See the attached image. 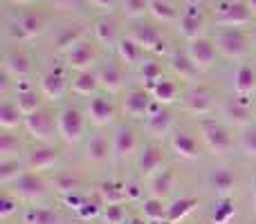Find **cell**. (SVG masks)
I'll return each mask as SVG.
<instances>
[{
    "instance_id": "6da1fadb",
    "label": "cell",
    "mask_w": 256,
    "mask_h": 224,
    "mask_svg": "<svg viewBox=\"0 0 256 224\" xmlns=\"http://www.w3.org/2000/svg\"><path fill=\"white\" fill-rule=\"evenodd\" d=\"M214 18L220 27H232V29H240V27L252 22V11L248 9L245 0H220L214 9Z\"/></svg>"
},
{
    "instance_id": "7a4b0ae2",
    "label": "cell",
    "mask_w": 256,
    "mask_h": 224,
    "mask_svg": "<svg viewBox=\"0 0 256 224\" xmlns=\"http://www.w3.org/2000/svg\"><path fill=\"white\" fill-rule=\"evenodd\" d=\"M200 139L212 155H225L232 150V137L216 119H202L198 123Z\"/></svg>"
},
{
    "instance_id": "3957f363",
    "label": "cell",
    "mask_w": 256,
    "mask_h": 224,
    "mask_svg": "<svg viewBox=\"0 0 256 224\" xmlns=\"http://www.w3.org/2000/svg\"><path fill=\"white\" fill-rule=\"evenodd\" d=\"M56 135L66 144H79L86 135V117L76 108H66L56 117Z\"/></svg>"
},
{
    "instance_id": "277c9868",
    "label": "cell",
    "mask_w": 256,
    "mask_h": 224,
    "mask_svg": "<svg viewBox=\"0 0 256 224\" xmlns=\"http://www.w3.org/2000/svg\"><path fill=\"white\" fill-rule=\"evenodd\" d=\"M216 47L218 52H222L227 58H245L250 54V38L243 29H225L218 31L216 36Z\"/></svg>"
},
{
    "instance_id": "5b68a950",
    "label": "cell",
    "mask_w": 256,
    "mask_h": 224,
    "mask_svg": "<svg viewBox=\"0 0 256 224\" xmlns=\"http://www.w3.org/2000/svg\"><path fill=\"white\" fill-rule=\"evenodd\" d=\"M45 191H48L45 180L38 175V173H32V171H25L12 184V195H16L18 200H27V202L40 200L45 195Z\"/></svg>"
},
{
    "instance_id": "8992f818",
    "label": "cell",
    "mask_w": 256,
    "mask_h": 224,
    "mask_svg": "<svg viewBox=\"0 0 256 224\" xmlns=\"http://www.w3.org/2000/svg\"><path fill=\"white\" fill-rule=\"evenodd\" d=\"M43 29H45V22L40 16H36V13H22V16H18L16 20L12 22L9 34H12V38L18 40V43H30V40L38 38V36L43 34Z\"/></svg>"
},
{
    "instance_id": "52a82bcc",
    "label": "cell",
    "mask_w": 256,
    "mask_h": 224,
    "mask_svg": "<svg viewBox=\"0 0 256 224\" xmlns=\"http://www.w3.org/2000/svg\"><path fill=\"white\" fill-rule=\"evenodd\" d=\"M186 54L194 61V65L198 67V72H207L209 67H214L218 56V47L214 40L209 38H196L186 45Z\"/></svg>"
},
{
    "instance_id": "ba28073f",
    "label": "cell",
    "mask_w": 256,
    "mask_h": 224,
    "mask_svg": "<svg viewBox=\"0 0 256 224\" xmlns=\"http://www.w3.org/2000/svg\"><path fill=\"white\" fill-rule=\"evenodd\" d=\"M124 112L128 114L130 119H146L150 112H153V108L158 106V103L153 101V97H150V92L148 90H142V88H137V90H130V92H126V97H124Z\"/></svg>"
},
{
    "instance_id": "9c48e42d",
    "label": "cell",
    "mask_w": 256,
    "mask_h": 224,
    "mask_svg": "<svg viewBox=\"0 0 256 224\" xmlns=\"http://www.w3.org/2000/svg\"><path fill=\"white\" fill-rule=\"evenodd\" d=\"M38 88H40V94L48 97L50 101H61L66 90H68L66 70H63V67H52V70H48L43 76H40Z\"/></svg>"
},
{
    "instance_id": "30bf717a",
    "label": "cell",
    "mask_w": 256,
    "mask_h": 224,
    "mask_svg": "<svg viewBox=\"0 0 256 224\" xmlns=\"http://www.w3.org/2000/svg\"><path fill=\"white\" fill-rule=\"evenodd\" d=\"M22 126H25V130L30 132L34 139L43 141V144L52 141L54 130H56V126H54V121H52V117H50L48 110H38V112L27 114L25 121H22Z\"/></svg>"
},
{
    "instance_id": "8fae6325",
    "label": "cell",
    "mask_w": 256,
    "mask_h": 224,
    "mask_svg": "<svg viewBox=\"0 0 256 224\" xmlns=\"http://www.w3.org/2000/svg\"><path fill=\"white\" fill-rule=\"evenodd\" d=\"M144 128H146V132H148L153 139H164V137H168L171 135V130H173V114L171 110H168L166 106H155L153 108V112L146 117V121H144Z\"/></svg>"
},
{
    "instance_id": "7c38bea8",
    "label": "cell",
    "mask_w": 256,
    "mask_h": 224,
    "mask_svg": "<svg viewBox=\"0 0 256 224\" xmlns=\"http://www.w3.org/2000/svg\"><path fill=\"white\" fill-rule=\"evenodd\" d=\"M182 101H184V110L196 117H207L214 112V92L207 88H191Z\"/></svg>"
},
{
    "instance_id": "4fadbf2b",
    "label": "cell",
    "mask_w": 256,
    "mask_h": 224,
    "mask_svg": "<svg viewBox=\"0 0 256 224\" xmlns=\"http://www.w3.org/2000/svg\"><path fill=\"white\" fill-rule=\"evenodd\" d=\"M130 36L142 45L144 52H153V54H166L168 52L166 40H164L162 34L150 25H137L135 29L130 31Z\"/></svg>"
},
{
    "instance_id": "5bb4252c",
    "label": "cell",
    "mask_w": 256,
    "mask_h": 224,
    "mask_svg": "<svg viewBox=\"0 0 256 224\" xmlns=\"http://www.w3.org/2000/svg\"><path fill=\"white\" fill-rule=\"evenodd\" d=\"M2 70L7 72L12 79H16V81H30L34 67H32V58L27 56L25 52H18V49H14V52H9L7 56H4Z\"/></svg>"
},
{
    "instance_id": "9a60e30c",
    "label": "cell",
    "mask_w": 256,
    "mask_h": 224,
    "mask_svg": "<svg viewBox=\"0 0 256 224\" xmlns=\"http://www.w3.org/2000/svg\"><path fill=\"white\" fill-rule=\"evenodd\" d=\"M66 63L74 72H90V67L97 63V52L90 43H79L66 54Z\"/></svg>"
},
{
    "instance_id": "2e32d148",
    "label": "cell",
    "mask_w": 256,
    "mask_h": 224,
    "mask_svg": "<svg viewBox=\"0 0 256 224\" xmlns=\"http://www.w3.org/2000/svg\"><path fill=\"white\" fill-rule=\"evenodd\" d=\"M58 164V150L52 148V146H40V148H34L25 159V166L27 171L32 173H45V171H52L54 166Z\"/></svg>"
},
{
    "instance_id": "e0dca14e",
    "label": "cell",
    "mask_w": 256,
    "mask_h": 224,
    "mask_svg": "<svg viewBox=\"0 0 256 224\" xmlns=\"http://www.w3.org/2000/svg\"><path fill=\"white\" fill-rule=\"evenodd\" d=\"M86 114H88V121H92L94 126H108L115 121L117 110L108 97H92L86 108Z\"/></svg>"
},
{
    "instance_id": "ac0fdd59",
    "label": "cell",
    "mask_w": 256,
    "mask_h": 224,
    "mask_svg": "<svg viewBox=\"0 0 256 224\" xmlns=\"http://www.w3.org/2000/svg\"><path fill=\"white\" fill-rule=\"evenodd\" d=\"M164 155H162V148L155 144H148L142 148L140 157H137V168H140L142 175L146 177H155L160 171H164Z\"/></svg>"
},
{
    "instance_id": "d6986e66",
    "label": "cell",
    "mask_w": 256,
    "mask_h": 224,
    "mask_svg": "<svg viewBox=\"0 0 256 224\" xmlns=\"http://www.w3.org/2000/svg\"><path fill=\"white\" fill-rule=\"evenodd\" d=\"M112 157L115 159H128L132 153L137 150V135H135V130L132 128H128V126H122V128H117V132H115V137H112Z\"/></svg>"
},
{
    "instance_id": "ffe728a7",
    "label": "cell",
    "mask_w": 256,
    "mask_h": 224,
    "mask_svg": "<svg viewBox=\"0 0 256 224\" xmlns=\"http://www.w3.org/2000/svg\"><path fill=\"white\" fill-rule=\"evenodd\" d=\"M178 29H180V34L184 36L186 40H196V38H202V29H204V22H202V16H200V11H196V4H186L184 13L180 16V20H178Z\"/></svg>"
},
{
    "instance_id": "44dd1931",
    "label": "cell",
    "mask_w": 256,
    "mask_h": 224,
    "mask_svg": "<svg viewBox=\"0 0 256 224\" xmlns=\"http://www.w3.org/2000/svg\"><path fill=\"white\" fill-rule=\"evenodd\" d=\"M168 144H171V150L180 159H198V155H200L198 141L194 139V135H189V132H184V130L173 132Z\"/></svg>"
},
{
    "instance_id": "7402d4cb",
    "label": "cell",
    "mask_w": 256,
    "mask_h": 224,
    "mask_svg": "<svg viewBox=\"0 0 256 224\" xmlns=\"http://www.w3.org/2000/svg\"><path fill=\"white\" fill-rule=\"evenodd\" d=\"M84 38H86V27L79 25V22H74V25H68L58 31L56 38H54V47H56V52L68 54L74 45L84 43Z\"/></svg>"
},
{
    "instance_id": "603a6c76",
    "label": "cell",
    "mask_w": 256,
    "mask_h": 224,
    "mask_svg": "<svg viewBox=\"0 0 256 224\" xmlns=\"http://www.w3.org/2000/svg\"><path fill=\"white\" fill-rule=\"evenodd\" d=\"M209 186L216 191L218 198H230L236 189V175L230 168H214L212 175H209Z\"/></svg>"
},
{
    "instance_id": "cb8c5ba5",
    "label": "cell",
    "mask_w": 256,
    "mask_h": 224,
    "mask_svg": "<svg viewBox=\"0 0 256 224\" xmlns=\"http://www.w3.org/2000/svg\"><path fill=\"white\" fill-rule=\"evenodd\" d=\"M168 67H171V72L176 76H180L182 81H196L198 79V67L194 65V61L189 58V54L186 52H173L171 58H168Z\"/></svg>"
},
{
    "instance_id": "d4e9b609",
    "label": "cell",
    "mask_w": 256,
    "mask_h": 224,
    "mask_svg": "<svg viewBox=\"0 0 256 224\" xmlns=\"http://www.w3.org/2000/svg\"><path fill=\"white\" fill-rule=\"evenodd\" d=\"M92 34H94V40L104 47H112V45L120 43V34H117V22L108 16H102L94 20V27H92Z\"/></svg>"
},
{
    "instance_id": "484cf974",
    "label": "cell",
    "mask_w": 256,
    "mask_h": 224,
    "mask_svg": "<svg viewBox=\"0 0 256 224\" xmlns=\"http://www.w3.org/2000/svg\"><path fill=\"white\" fill-rule=\"evenodd\" d=\"M222 117L238 128H250L252 123V110L245 101H227L222 106Z\"/></svg>"
},
{
    "instance_id": "4316f807",
    "label": "cell",
    "mask_w": 256,
    "mask_h": 224,
    "mask_svg": "<svg viewBox=\"0 0 256 224\" xmlns=\"http://www.w3.org/2000/svg\"><path fill=\"white\" fill-rule=\"evenodd\" d=\"M117 56L124 65H140L142 58H144V49L132 36H126V38H120V43H117Z\"/></svg>"
},
{
    "instance_id": "83f0119b",
    "label": "cell",
    "mask_w": 256,
    "mask_h": 224,
    "mask_svg": "<svg viewBox=\"0 0 256 224\" xmlns=\"http://www.w3.org/2000/svg\"><path fill=\"white\" fill-rule=\"evenodd\" d=\"M97 74H99V83H102V88L106 90L108 94H115L124 88V70H122L120 65H115V63L102 67Z\"/></svg>"
},
{
    "instance_id": "f1b7e54d",
    "label": "cell",
    "mask_w": 256,
    "mask_h": 224,
    "mask_svg": "<svg viewBox=\"0 0 256 224\" xmlns=\"http://www.w3.org/2000/svg\"><path fill=\"white\" fill-rule=\"evenodd\" d=\"M234 90L240 99L256 92V70L252 65H240L234 76Z\"/></svg>"
},
{
    "instance_id": "f546056e",
    "label": "cell",
    "mask_w": 256,
    "mask_h": 224,
    "mask_svg": "<svg viewBox=\"0 0 256 224\" xmlns=\"http://www.w3.org/2000/svg\"><path fill=\"white\" fill-rule=\"evenodd\" d=\"M99 88H102V83H99L97 72H76V76L70 83L72 92L81 94V97H90V94H94Z\"/></svg>"
},
{
    "instance_id": "4dcf8cb0",
    "label": "cell",
    "mask_w": 256,
    "mask_h": 224,
    "mask_svg": "<svg viewBox=\"0 0 256 224\" xmlns=\"http://www.w3.org/2000/svg\"><path fill=\"white\" fill-rule=\"evenodd\" d=\"M198 207V198H180L176 202H171L166 207V224H178L182 222L186 216L196 211Z\"/></svg>"
},
{
    "instance_id": "1f68e13d",
    "label": "cell",
    "mask_w": 256,
    "mask_h": 224,
    "mask_svg": "<svg viewBox=\"0 0 256 224\" xmlns=\"http://www.w3.org/2000/svg\"><path fill=\"white\" fill-rule=\"evenodd\" d=\"M97 200L104 207H110V204H124L126 202V191L124 184L120 182H104L97 186Z\"/></svg>"
},
{
    "instance_id": "d6a6232c",
    "label": "cell",
    "mask_w": 256,
    "mask_h": 224,
    "mask_svg": "<svg viewBox=\"0 0 256 224\" xmlns=\"http://www.w3.org/2000/svg\"><path fill=\"white\" fill-rule=\"evenodd\" d=\"M176 173L168 171V168H164V171H160L155 177H150V195L153 198H166V195H171V191L176 189Z\"/></svg>"
},
{
    "instance_id": "836d02e7",
    "label": "cell",
    "mask_w": 256,
    "mask_h": 224,
    "mask_svg": "<svg viewBox=\"0 0 256 224\" xmlns=\"http://www.w3.org/2000/svg\"><path fill=\"white\" fill-rule=\"evenodd\" d=\"M112 155V146H108V139L104 135H94L86 146V159L90 164H102Z\"/></svg>"
},
{
    "instance_id": "e575fe53",
    "label": "cell",
    "mask_w": 256,
    "mask_h": 224,
    "mask_svg": "<svg viewBox=\"0 0 256 224\" xmlns=\"http://www.w3.org/2000/svg\"><path fill=\"white\" fill-rule=\"evenodd\" d=\"M148 92H150V97H153L155 103H160V106H171V103H176L180 90H178L176 81L162 79V81H158V83H155Z\"/></svg>"
},
{
    "instance_id": "d590c367",
    "label": "cell",
    "mask_w": 256,
    "mask_h": 224,
    "mask_svg": "<svg viewBox=\"0 0 256 224\" xmlns=\"http://www.w3.org/2000/svg\"><path fill=\"white\" fill-rule=\"evenodd\" d=\"M142 218L148 224L166 220V207H164V202L160 198H153V195L142 200Z\"/></svg>"
},
{
    "instance_id": "8d00e7d4",
    "label": "cell",
    "mask_w": 256,
    "mask_h": 224,
    "mask_svg": "<svg viewBox=\"0 0 256 224\" xmlns=\"http://www.w3.org/2000/svg\"><path fill=\"white\" fill-rule=\"evenodd\" d=\"M22 121H25V114L20 112L16 101H4L2 106H0V126H2L4 130H14V128H18Z\"/></svg>"
},
{
    "instance_id": "74e56055",
    "label": "cell",
    "mask_w": 256,
    "mask_h": 224,
    "mask_svg": "<svg viewBox=\"0 0 256 224\" xmlns=\"http://www.w3.org/2000/svg\"><path fill=\"white\" fill-rule=\"evenodd\" d=\"M22 222L25 224H61V218H58V213H54L52 209L30 207L22 213Z\"/></svg>"
},
{
    "instance_id": "f35d334b",
    "label": "cell",
    "mask_w": 256,
    "mask_h": 224,
    "mask_svg": "<svg viewBox=\"0 0 256 224\" xmlns=\"http://www.w3.org/2000/svg\"><path fill=\"white\" fill-rule=\"evenodd\" d=\"M40 94L36 92L34 88H30V90H20V92H16V106L20 108V112L25 114H32V112H38V110H43L40 108Z\"/></svg>"
},
{
    "instance_id": "ab89813d",
    "label": "cell",
    "mask_w": 256,
    "mask_h": 224,
    "mask_svg": "<svg viewBox=\"0 0 256 224\" xmlns=\"http://www.w3.org/2000/svg\"><path fill=\"white\" fill-rule=\"evenodd\" d=\"M148 13L155 20H162V22L180 20V18H178V9L173 7V4L164 2V0H148Z\"/></svg>"
},
{
    "instance_id": "60d3db41",
    "label": "cell",
    "mask_w": 256,
    "mask_h": 224,
    "mask_svg": "<svg viewBox=\"0 0 256 224\" xmlns=\"http://www.w3.org/2000/svg\"><path fill=\"white\" fill-rule=\"evenodd\" d=\"M236 216V204L232 198H220L212 213V224H230Z\"/></svg>"
},
{
    "instance_id": "b9f144b4",
    "label": "cell",
    "mask_w": 256,
    "mask_h": 224,
    "mask_svg": "<svg viewBox=\"0 0 256 224\" xmlns=\"http://www.w3.org/2000/svg\"><path fill=\"white\" fill-rule=\"evenodd\" d=\"M22 173L25 171H22V164L18 159H2L0 162V184L12 186Z\"/></svg>"
},
{
    "instance_id": "7bdbcfd3",
    "label": "cell",
    "mask_w": 256,
    "mask_h": 224,
    "mask_svg": "<svg viewBox=\"0 0 256 224\" xmlns=\"http://www.w3.org/2000/svg\"><path fill=\"white\" fill-rule=\"evenodd\" d=\"M140 76H142V81H144L146 90H150L158 81H162V65H160V63H153V61L142 63Z\"/></svg>"
},
{
    "instance_id": "ee69618b",
    "label": "cell",
    "mask_w": 256,
    "mask_h": 224,
    "mask_svg": "<svg viewBox=\"0 0 256 224\" xmlns=\"http://www.w3.org/2000/svg\"><path fill=\"white\" fill-rule=\"evenodd\" d=\"M81 182L72 175H58L54 177V189L58 191L61 195H70V193H79Z\"/></svg>"
},
{
    "instance_id": "f6af8a7d",
    "label": "cell",
    "mask_w": 256,
    "mask_h": 224,
    "mask_svg": "<svg viewBox=\"0 0 256 224\" xmlns=\"http://www.w3.org/2000/svg\"><path fill=\"white\" fill-rule=\"evenodd\" d=\"M122 9H124L128 18L137 20V18H142L148 11V0H122Z\"/></svg>"
},
{
    "instance_id": "bcb514c9",
    "label": "cell",
    "mask_w": 256,
    "mask_h": 224,
    "mask_svg": "<svg viewBox=\"0 0 256 224\" xmlns=\"http://www.w3.org/2000/svg\"><path fill=\"white\" fill-rule=\"evenodd\" d=\"M18 148H20L18 137L9 135V132L0 137V157H2V159H14V155L18 153Z\"/></svg>"
},
{
    "instance_id": "7dc6e473",
    "label": "cell",
    "mask_w": 256,
    "mask_h": 224,
    "mask_svg": "<svg viewBox=\"0 0 256 224\" xmlns=\"http://www.w3.org/2000/svg\"><path fill=\"white\" fill-rule=\"evenodd\" d=\"M104 220L108 224H126V211L122 204H110V207H104Z\"/></svg>"
},
{
    "instance_id": "c3c4849f",
    "label": "cell",
    "mask_w": 256,
    "mask_h": 224,
    "mask_svg": "<svg viewBox=\"0 0 256 224\" xmlns=\"http://www.w3.org/2000/svg\"><path fill=\"white\" fill-rule=\"evenodd\" d=\"M240 150L248 157L256 159V128H245V132L240 135Z\"/></svg>"
},
{
    "instance_id": "681fc988",
    "label": "cell",
    "mask_w": 256,
    "mask_h": 224,
    "mask_svg": "<svg viewBox=\"0 0 256 224\" xmlns=\"http://www.w3.org/2000/svg\"><path fill=\"white\" fill-rule=\"evenodd\" d=\"M16 211H18V198L16 195L4 193L2 198H0V218L7 220V218H12Z\"/></svg>"
},
{
    "instance_id": "f907efd6",
    "label": "cell",
    "mask_w": 256,
    "mask_h": 224,
    "mask_svg": "<svg viewBox=\"0 0 256 224\" xmlns=\"http://www.w3.org/2000/svg\"><path fill=\"white\" fill-rule=\"evenodd\" d=\"M48 2L54 4L56 9H61V11H81L86 0H48Z\"/></svg>"
},
{
    "instance_id": "816d5d0a",
    "label": "cell",
    "mask_w": 256,
    "mask_h": 224,
    "mask_svg": "<svg viewBox=\"0 0 256 224\" xmlns=\"http://www.w3.org/2000/svg\"><path fill=\"white\" fill-rule=\"evenodd\" d=\"M124 191H126V200H130V202H137L144 195V189H142L140 182H124Z\"/></svg>"
},
{
    "instance_id": "f5cc1de1",
    "label": "cell",
    "mask_w": 256,
    "mask_h": 224,
    "mask_svg": "<svg viewBox=\"0 0 256 224\" xmlns=\"http://www.w3.org/2000/svg\"><path fill=\"white\" fill-rule=\"evenodd\" d=\"M86 2H90L97 9H104V11H112L117 7V0H86Z\"/></svg>"
},
{
    "instance_id": "db71d44e",
    "label": "cell",
    "mask_w": 256,
    "mask_h": 224,
    "mask_svg": "<svg viewBox=\"0 0 256 224\" xmlns=\"http://www.w3.org/2000/svg\"><path fill=\"white\" fill-rule=\"evenodd\" d=\"M252 209H254V213H256V177H254V182H252Z\"/></svg>"
},
{
    "instance_id": "11a10c76",
    "label": "cell",
    "mask_w": 256,
    "mask_h": 224,
    "mask_svg": "<svg viewBox=\"0 0 256 224\" xmlns=\"http://www.w3.org/2000/svg\"><path fill=\"white\" fill-rule=\"evenodd\" d=\"M245 4H248V9L252 11V16H256V0H245Z\"/></svg>"
},
{
    "instance_id": "9f6ffc18",
    "label": "cell",
    "mask_w": 256,
    "mask_h": 224,
    "mask_svg": "<svg viewBox=\"0 0 256 224\" xmlns=\"http://www.w3.org/2000/svg\"><path fill=\"white\" fill-rule=\"evenodd\" d=\"M12 2H16V4H27V2H34V0H12Z\"/></svg>"
},
{
    "instance_id": "6f0895ef",
    "label": "cell",
    "mask_w": 256,
    "mask_h": 224,
    "mask_svg": "<svg viewBox=\"0 0 256 224\" xmlns=\"http://www.w3.org/2000/svg\"><path fill=\"white\" fill-rule=\"evenodd\" d=\"M252 43H254V47H256V27H254V31H252Z\"/></svg>"
},
{
    "instance_id": "680465c9",
    "label": "cell",
    "mask_w": 256,
    "mask_h": 224,
    "mask_svg": "<svg viewBox=\"0 0 256 224\" xmlns=\"http://www.w3.org/2000/svg\"><path fill=\"white\" fill-rule=\"evenodd\" d=\"M254 119H256V112H254Z\"/></svg>"
}]
</instances>
